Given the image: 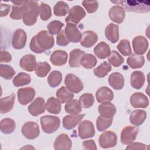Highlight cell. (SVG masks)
Masks as SVG:
<instances>
[{
    "label": "cell",
    "instance_id": "6da1fadb",
    "mask_svg": "<svg viewBox=\"0 0 150 150\" xmlns=\"http://www.w3.org/2000/svg\"><path fill=\"white\" fill-rule=\"evenodd\" d=\"M53 36L47 30L40 31L33 36L30 42V50L36 53H42L45 50L52 48L54 46Z\"/></svg>",
    "mask_w": 150,
    "mask_h": 150
},
{
    "label": "cell",
    "instance_id": "7a4b0ae2",
    "mask_svg": "<svg viewBox=\"0 0 150 150\" xmlns=\"http://www.w3.org/2000/svg\"><path fill=\"white\" fill-rule=\"evenodd\" d=\"M22 7L23 9L22 17L23 22L27 26L34 25L39 14V6L38 2L35 1H24Z\"/></svg>",
    "mask_w": 150,
    "mask_h": 150
},
{
    "label": "cell",
    "instance_id": "3957f363",
    "mask_svg": "<svg viewBox=\"0 0 150 150\" xmlns=\"http://www.w3.org/2000/svg\"><path fill=\"white\" fill-rule=\"evenodd\" d=\"M40 120L42 129L46 134L53 133L60 127V120L58 117L47 115L42 117Z\"/></svg>",
    "mask_w": 150,
    "mask_h": 150
},
{
    "label": "cell",
    "instance_id": "277c9868",
    "mask_svg": "<svg viewBox=\"0 0 150 150\" xmlns=\"http://www.w3.org/2000/svg\"><path fill=\"white\" fill-rule=\"evenodd\" d=\"M66 88L71 93H79L83 89V84L81 80L72 73L67 74L64 79Z\"/></svg>",
    "mask_w": 150,
    "mask_h": 150
},
{
    "label": "cell",
    "instance_id": "5b68a950",
    "mask_svg": "<svg viewBox=\"0 0 150 150\" xmlns=\"http://www.w3.org/2000/svg\"><path fill=\"white\" fill-rule=\"evenodd\" d=\"M23 136L28 139H34L39 137L40 129L38 124L33 121L25 122L21 129Z\"/></svg>",
    "mask_w": 150,
    "mask_h": 150
},
{
    "label": "cell",
    "instance_id": "8992f818",
    "mask_svg": "<svg viewBox=\"0 0 150 150\" xmlns=\"http://www.w3.org/2000/svg\"><path fill=\"white\" fill-rule=\"evenodd\" d=\"M98 141L100 146L103 148H112L117 144V137L112 131H105L100 135Z\"/></svg>",
    "mask_w": 150,
    "mask_h": 150
},
{
    "label": "cell",
    "instance_id": "52a82bcc",
    "mask_svg": "<svg viewBox=\"0 0 150 150\" xmlns=\"http://www.w3.org/2000/svg\"><path fill=\"white\" fill-rule=\"evenodd\" d=\"M86 15L84 9L79 5L73 6L69 11V15L66 18L65 22L67 23L77 24Z\"/></svg>",
    "mask_w": 150,
    "mask_h": 150
},
{
    "label": "cell",
    "instance_id": "ba28073f",
    "mask_svg": "<svg viewBox=\"0 0 150 150\" xmlns=\"http://www.w3.org/2000/svg\"><path fill=\"white\" fill-rule=\"evenodd\" d=\"M78 133L79 137L83 139L94 137L96 134L94 124L88 120L83 121L79 125Z\"/></svg>",
    "mask_w": 150,
    "mask_h": 150
},
{
    "label": "cell",
    "instance_id": "9c48e42d",
    "mask_svg": "<svg viewBox=\"0 0 150 150\" xmlns=\"http://www.w3.org/2000/svg\"><path fill=\"white\" fill-rule=\"evenodd\" d=\"M138 128L133 126H127L124 128L121 132V142L124 145H128L132 142L137 138Z\"/></svg>",
    "mask_w": 150,
    "mask_h": 150
},
{
    "label": "cell",
    "instance_id": "30bf717a",
    "mask_svg": "<svg viewBox=\"0 0 150 150\" xmlns=\"http://www.w3.org/2000/svg\"><path fill=\"white\" fill-rule=\"evenodd\" d=\"M64 33L67 39L70 42L78 43L81 40L82 34L76 25L67 23L64 29Z\"/></svg>",
    "mask_w": 150,
    "mask_h": 150
},
{
    "label": "cell",
    "instance_id": "8fae6325",
    "mask_svg": "<svg viewBox=\"0 0 150 150\" xmlns=\"http://www.w3.org/2000/svg\"><path fill=\"white\" fill-rule=\"evenodd\" d=\"M18 100L22 105L29 103L35 96V90L30 87L19 88L17 91Z\"/></svg>",
    "mask_w": 150,
    "mask_h": 150
},
{
    "label": "cell",
    "instance_id": "7c38bea8",
    "mask_svg": "<svg viewBox=\"0 0 150 150\" xmlns=\"http://www.w3.org/2000/svg\"><path fill=\"white\" fill-rule=\"evenodd\" d=\"M26 40L27 36L25 31L22 29H18L13 34L12 45L15 49H22L25 47Z\"/></svg>",
    "mask_w": 150,
    "mask_h": 150
},
{
    "label": "cell",
    "instance_id": "4fadbf2b",
    "mask_svg": "<svg viewBox=\"0 0 150 150\" xmlns=\"http://www.w3.org/2000/svg\"><path fill=\"white\" fill-rule=\"evenodd\" d=\"M46 109V103L42 97H37L29 105L28 110L33 116H38L43 113Z\"/></svg>",
    "mask_w": 150,
    "mask_h": 150
},
{
    "label": "cell",
    "instance_id": "5bb4252c",
    "mask_svg": "<svg viewBox=\"0 0 150 150\" xmlns=\"http://www.w3.org/2000/svg\"><path fill=\"white\" fill-rule=\"evenodd\" d=\"M132 47L136 54L142 55L144 54L148 47V42L143 36H137L132 40Z\"/></svg>",
    "mask_w": 150,
    "mask_h": 150
},
{
    "label": "cell",
    "instance_id": "9a60e30c",
    "mask_svg": "<svg viewBox=\"0 0 150 150\" xmlns=\"http://www.w3.org/2000/svg\"><path fill=\"white\" fill-rule=\"evenodd\" d=\"M129 102L131 105L134 108H146L149 105L148 97L140 92L134 93L130 97Z\"/></svg>",
    "mask_w": 150,
    "mask_h": 150
},
{
    "label": "cell",
    "instance_id": "2e32d148",
    "mask_svg": "<svg viewBox=\"0 0 150 150\" xmlns=\"http://www.w3.org/2000/svg\"><path fill=\"white\" fill-rule=\"evenodd\" d=\"M72 142L66 134H60L54 140V149L56 150H69L71 148Z\"/></svg>",
    "mask_w": 150,
    "mask_h": 150
},
{
    "label": "cell",
    "instance_id": "e0dca14e",
    "mask_svg": "<svg viewBox=\"0 0 150 150\" xmlns=\"http://www.w3.org/2000/svg\"><path fill=\"white\" fill-rule=\"evenodd\" d=\"M85 114H70L64 116L63 118V126L67 130L74 128L83 118Z\"/></svg>",
    "mask_w": 150,
    "mask_h": 150
},
{
    "label": "cell",
    "instance_id": "ac0fdd59",
    "mask_svg": "<svg viewBox=\"0 0 150 150\" xmlns=\"http://www.w3.org/2000/svg\"><path fill=\"white\" fill-rule=\"evenodd\" d=\"M98 40V36L92 30H86L82 33L80 40L81 45L84 47L89 48L93 46Z\"/></svg>",
    "mask_w": 150,
    "mask_h": 150
},
{
    "label": "cell",
    "instance_id": "d6986e66",
    "mask_svg": "<svg viewBox=\"0 0 150 150\" xmlns=\"http://www.w3.org/2000/svg\"><path fill=\"white\" fill-rule=\"evenodd\" d=\"M36 64V57L31 54L25 55L19 61V65L21 67L28 71H32L35 70Z\"/></svg>",
    "mask_w": 150,
    "mask_h": 150
},
{
    "label": "cell",
    "instance_id": "ffe728a7",
    "mask_svg": "<svg viewBox=\"0 0 150 150\" xmlns=\"http://www.w3.org/2000/svg\"><path fill=\"white\" fill-rule=\"evenodd\" d=\"M97 101L100 103L110 102L113 100L114 94L112 91L107 87L104 86L99 88L96 93Z\"/></svg>",
    "mask_w": 150,
    "mask_h": 150
},
{
    "label": "cell",
    "instance_id": "44dd1931",
    "mask_svg": "<svg viewBox=\"0 0 150 150\" xmlns=\"http://www.w3.org/2000/svg\"><path fill=\"white\" fill-rule=\"evenodd\" d=\"M125 10L120 5L113 6L109 11V17L110 19L117 23H122L125 19Z\"/></svg>",
    "mask_w": 150,
    "mask_h": 150
},
{
    "label": "cell",
    "instance_id": "7402d4cb",
    "mask_svg": "<svg viewBox=\"0 0 150 150\" xmlns=\"http://www.w3.org/2000/svg\"><path fill=\"white\" fill-rule=\"evenodd\" d=\"M67 53L64 50H57L54 51L50 56V60L51 63L57 66H63L67 62Z\"/></svg>",
    "mask_w": 150,
    "mask_h": 150
},
{
    "label": "cell",
    "instance_id": "603a6c76",
    "mask_svg": "<svg viewBox=\"0 0 150 150\" xmlns=\"http://www.w3.org/2000/svg\"><path fill=\"white\" fill-rule=\"evenodd\" d=\"M105 35L108 40L115 43L119 39V26L114 23H110L105 29Z\"/></svg>",
    "mask_w": 150,
    "mask_h": 150
},
{
    "label": "cell",
    "instance_id": "cb8c5ba5",
    "mask_svg": "<svg viewBox=\"0 0 150 150\" xmlns=\"http://www.w3.org/2000/svg\"><path fill=\"white\" fill-rule=\"evenodd\" d=\"M145 81L144 74L141 71L132 72L130 77L131 86L135 89L139 90L142 87Z\"/></svg>",
    "mask_w": 150,
    "mask_h": 150
},
{
    "label": "cell",
    "instance_id": "d4e9b609",
    "mask_svg": "<svg viewBox=\"0 0 150 150\" xmlns=\"http://www.w3.org/2000/svg\"><path fill=\"white\" fill-rule=\"evenodd\" d=\"M108 83L114 89L120 90L122 89L124 86V78L121 73L114 72L110 75L108 77Z\"/></svg>",
    "mask_w": 150,
    "mask_h": 150
},
{
    "label": "cell",
    "instance_id": "484cf974",
    "mask_svg": "<svg viewBox=\"0 0 150 150\" xmlns=\"http://www.w3.org/2000/svg\"><path fill=\"white\" fill-rule=\"evenodd\" d=\"M98 110L100 115L107 118H113L117 111L115 105L110 102L102 103L98 106Z\"/></svg>",
    "mask_w": 150,
    "mask_h": 150
},
{
    "label": "cell",
    "instance_id": "4316f807",
    "mask_svg": "<svg viewBox=\"0 0 150 150\" xmlns=\"http://www.w3.org/2000/svg\"><path fill=\"white\" fill-rule=\"evenodd\" d=\"M15 94L12 93L10 96L2 97L0 100V112L7 113L12 110L15 102Z\"/></svg>",
    "mask_w": 150,
    "mask_h": 150
},
{
    "label": "cell",
    "instance_id": "83f0119b",
    "mask_svg": "<svg viewBox=\"0 0 150 150\" xmlns=\"http://www.w3.org/2000/svg\"><path fill=\"white\" fill-rule=\"evenodd\" d=\"M85 52L79 49L72 50L70 53L69 63L71 67H79L81 65V60Z\"/></svg>",
    "mask_w": 150,
    "mask_h": 150
},
{
    "label": "cell",
    "instance_id": "f1b7e54d",
    "mask_svg": "<svg viewBox=\"0 0 150 150\" xmlns=\"http://www.w3.org/2000/svg\"><path fill=\"white\" fill-rule=\"evenodd\" d=\"M146 118V112L142 110H135L129 115V121L131 124L139 126L142 125Z\"/></svg>",
    "mask_w": 150,
    "mask_h": 150
},
{
    "label": "cell",
    "instance_id": "f546056e",
    "mask_svg": "<svg viewBox=\"0 0 150 150\" xmlns=\"http://www.w3.org/2000/svg\"><path fill=\"white\" fill-rule=\"evenodd\" d=\"M95 55L100 59H104L107 57L111 53L109 45L104 42L98 43L94 49Z\"/></svg>",
    "mask_w": 150,
    "mask_h": 150
},
{
    "label": "cell",
    "instance_id": "4dcf8cb0",
    "mask_svg": "<svg viewBox=\"0 0 150 150\" xmlns=\"http://www.w3.org/2000/svg\"><path fill=\"white\" fill-rule=\"evenodd\" d=\"M127 63L131 69H139L144 66L145 63V59L144 57L142 55L131 54L128 57Z\"/></svg>",
    "mask_w": 150,
    "mask_h": 150
},
{
    "label": "cell",
    "instance_id": "1f68e13d",
    "mask_svg": "<svg viewBox=\"0 0 150 150\" xmlns=\"http://www.w3.org/2000/svg\"><path fill=\"white\" fill-rule=\"evenodd\" d=\"M46 109L51 114H57L61 110V103L58 99L51 97L47 100L46 103Z\"/></svg>",
    "mask_w": 150,
    "mask_h": 150
},
{
    "label": "cell",
    "instance_id": "d6a6232c",
    "mask_svg": "<svg viewBox=\"0 0 150 150\" xmlns=\"http://www.w3.org/2000/svg\"><path fill=\"white\" fill-rule=\"evenodd\" d=\"M16 128V124L13 120L9 118L2 119L0 122L1 131L5 134L12 133Z\"/></svg>",
    "mask_w": 150,
    "mask_h": 150
},
{
    "label": "cell",
    "instance_id": "836d02e7",
    "mask_svg": "<svg viewBox=\"0 0 150 150\" xmlns=\"http://www.w3.org/2000/svg\"><path fill=\"white\" fill-rule=\"evenodd\" d=\"M64 110L70 114H79L81 111L82 108L79 101L72 99L67 102L64 106Z\"/></svg>",
    "mask_w": 150,
    "mask_h": 150
},
{
    "label": "cell",
    "instance_id": "e575fe53",
    "mask_svg": "<svg viewBox=\"0 0 150 150\" xmlns=\"http://www.w3.org/2000/svg\"><path fill=\"white\" fill-rule=\"evenodd\" d=\"M56 95L60 103L63 104L69 101L74 97V94L64 86H62L58 89Z\"/></svg>",
    "mask_w": 150,
    "mask_h": 150
},
{
    "label": "cell",
    "instance_id": "d590c367",
    "mask_svg": "<svg viewBox=\"0 0 150 150\" xmlns=\"http://www.w3.org/2000/svg\"><path fill=\"white\" fill-rule=\"evenodd\" d=\"M31 81V78L29 74L21 72L18 74L13 79L12 83L15 87H20L27 85Z\"/></svg>",
    "mask_w": 150,
    "mask_h": 150
},
{
    "label": "cell",
    "instance_id": "8d00e7d4",
    "mask_svg": "<svg viewBox=\"0 0 150 150\" xmlns=\"http://www.w3.org/2000/svg\"><path fill=\"white\" fill-rule=\"evenodd\" d=\"M69 6L64 1L57 2L53 8V12L55 16H64L69 12Z\"/></svg>",
    "mask_w": 150,
    "mask_h": 150
},
{
    "label": "cell",
    "instance_id": "74e56055",
    "mask_svg": "<svg viewBox=\"0 0 150 150\" xmlns=\"http://www.w3.org/2000/svg\"><path fill=\"white\" fill-rule=\"evenodd\" d=\"M111 70V66L107 62H104L101 63L98 67L94 69V75L98 78H103L105 77L108 73Z\"/></svg>",
    "mask_w": 150,
    "mask_h": 150
},
{
    "label": "cell",
    "instance_id": "f35d334b",
    "mask_svg": "<svg viewBox=\"0 0 150 150\" xmlns=\"http://www.w3.org/2000/svg\"><path fill=\"white\" fill-rule=\"evenodd\" d=\"M113 118H107L100 115L96 121V126L97 129L100 131H104L109 128L112 122Z\"/></svg>",
    "mask_w": 150,
    "mask_h": 150
},
{
    "label": "cell",
    "instance_id": "ab89813d",
    "mask_svg": "<svg viewBox=\"0 0 150 150\" xmlns=\"http://www.w3.org/2000/svg\"><path fill=\"white\" fill-rule=\"evenodd\" d=\"M62 80V73L57 71H52L47 77V82L49 85L52 87H56L58 86Z\"/></svg>",
    "mask_w": 150,
    "mask_h": 150
},
{
    "label": "cell",
    "instance_id": "60d3db41",
    "mask_svg": "<svg viewBox=\"0 0 150 150\" xmlns=\"http://www.w3.org/2000/svg\"><path fill=\"white\" fill-rule=\"evenodd\" d=\"M96 57L92 54H85L81 60V64L83 67L90 69L94 67L97 64Z\"/></svg>",
    "mask_w": 150,
    "mask_h": 150
},
{
    "label": "cell",
    "instance_id": "b9f144b4",
    "mask_svg": "<svg viewBox=\"0 0 150 150\" xmlns=\"http://www.w3.org/2000/svg\"><path fill=\"white\" fill-rule=\"evenodd\" d=\"M50 70V66L47 62L37 63L35 72V74L40 77H45L47 76Z\"/></svg>",
    "mask_w": 150,
    "mask_h": 150
},
{
    "label": "cell",
    "instance_id": "7bdbcfd3",
    "mask_svg": "<svg viewBox=\"0 0 150 150\" xmlns=\"http://www.w3.org/2000/svg\"><path fill=\"white\" fill-rule=\"evenodd\" d=\"M124 58L115 50L111 51L110 54L108 57V62L115 67H120L124 63Z\"/></svg>",
    "mask_w": 150,
    "mask_h": 150
},
{
    "label": "cell",
    "instance_id": "ee69618b",
    "mask_svg": "<svg viewBox=\"0 0 150 150\" xmlns=\"http://www.w3.org/2000/svg\"><path fill=\"white\" fill-rule=\"evenodd\" d=\"M15 74V71L11 66L2 64L0 65V76L2 78L10 80Z\"/></svg>",
    "mask_w": 150,
    "mask_h": 150
},
{
    "label": "cell",
    "instance_id": "f6af8a7d",
    "mask_svg": "<svg viewBox=\"0 0 150 150\" xmlns=\"http://www.w3.org/2000/svg\"><path fill=\"white\" fill-rule=\"evenodd\" d=\"M117 48L123 56H129L132 53L129 42L127 39L121 40L117 46Z\"/></svg>",
    "mask_w": 150,
    "mask_h": 150
},
{
    "label": "cell",
    "instance_id": "bcb514c9",
    "mask_svg": "<svg viewBox=\"0 0 150 150\" xmlns=\"http://www.w3.org/2000/svg\"><path fill=\"white\" fill-rule=\"evenodd\" d=\"M79 102L81 107L85 108H88L93 105L94 98L91 93H84L80 97Z\"/></svg>",
    "mask_w": 150,
    "mask_h": 150
},
{
    "label": "cell",
    "instance_id": "7dc6e473",
    "mask_svg": "<svg viewBox=\"0 0 150 150\" xmlns=\"http://www.w3.org/2000/svg\"><path fill=\"white\" fill-rule=\"evenodd\" d=\"M39 15L42 21L48 20L52 16V10L50 6L44 2H41L39 6Z\"/></svg>",
    "mask_w": 150,
    "mask_h": 150
},
{
    "label": "cell",
    "instance_id": "c3c4849f",
    "mask_svg": "<svg viewBox=\"0 0 150 150\" xmlns=\"http://www.w3.org/2000/svg\"><path fill=\"white\" fill-rule=\"evenodd\" d=\"M64 26V24L59 21H53L47 25V29L50 35L58 34Z\"/></svg>",
    "mask_w": 150,
    "mask_h": 150
},
{
    "label": "cell",
    "instance_id": "681fc988",
    "mask_svg": "<svg viewBox=\"0 0 150 150\" xmlns=\"http://www.w3.org/2000/svg\"><path fill=\"white\" fill-rule=\"evenodd\" d=\"M22 4L21 5H13L12 6V11L10 14V17L12 19L15 20H20L22 19L23 14V9L22 7Z\"/></svg>",
    "mask_w": 150,
    "mask_h": 150
},
{
    "label": "cell",
    "instance_id": "f907efd6",
    "mask_svg": "<svg viewBox=\"0 0 150 150\" xmlns=\"http://www.w3.org/2000/svg\"><path fill=\"white\" fill-rule=\"evenodd\" d=\"M82 5L89 13L95 12L98 8V3L97 1H83Z\"/></svg>",
    "mask_w": 150,
    "mask_h": 150
},
{
    "label": "cell",
    "instance_id": "816d5d0a",
    "mask_svg": "<svg viewBox=\"0 0 150 150\" xmlns=\"http://www.w3.org/2000/svg\"><path fill=\"white\" fill-rule=\"evenodd\" d=\"M70 43L69 40L67 39L64 30H62L57 35L56 43L60 46H66Z\"/></svg>",
    "mask_w": 150,
    "mask_h": 150
},
{
    "label": "cell",
    "instance_id": "f5cc1de1",
    "mask_svg": "<svg viewBox=\"0 0 150 150\" xmlns=\"http://www.w3.org/2000/svg\"><path fill=\"white\" fill-rule=\"evenodd\" d=\"M126 149H148V145L140 142H131L126 147Z\"/></svg>",
    "mask_w": 150,
    "mask_h": 150
},
{
    "label": "cell",
    "instance_id": "db71d44e",
    "mask_svg": "<svg viewBox=\"0 0 150 150\" xmlns=\"http://www.w3.org/2000/svg\"><path fill=\"white\" fill-rule=\"evenodd\" d=\"M82 146L84 149H91V150L97 149L96 142L93 139L84 141L82 143Z\"/></svg>",
    "mask_w": 150,
    "mask_h": 150
},
{
    "label": "cell",
    "instance_id": "11a10c76",
    "mask_svg": "<svg viewBox=\"0 0 150 150\" xmlns=\"http://www.w3.org/2000/svg\"><path fill=\"white\" fill-rule=\"evenodd\" d=\"M12 60L11 54L6 51H1L0 53V62L9 63Z\"/></svg>",
    "mask_w": 150,
    "mask_h": 150
},
{
    "label": "cell",
    "instance_id": "9f6ffc18",
    "mask_svg": "<svg viewBox=\"0 0 150 150\" xmlns=\"http://www.w3.org/2000/svg\"><path fill=\"white\" fill-rule=\"evenodd\" d=\"M10 8H11L10 5L1 4V14H0L1 17L7 16L10 11Z\"/></svg>",
    "mask_w": 150,
    "mask_h": 150
},
{
    "label": "cell",
    "instance_id": "6f0895ef",
    "mask_svg": "<svg viewBox=\"0 0 150 150\" xmlns=\"http://www.w3.org/2000/svg\"><path fill=\"white\" fill-rule=\"evenodd\" d=\"M25 148H28V149H29V148H30V149H34V148L33 147H32V146H30V145H29V146H25V147H23L22 149H25Z\"/></svg>",
    "mask_w": 150,
    "mask_h": 150
}]
</instances>
